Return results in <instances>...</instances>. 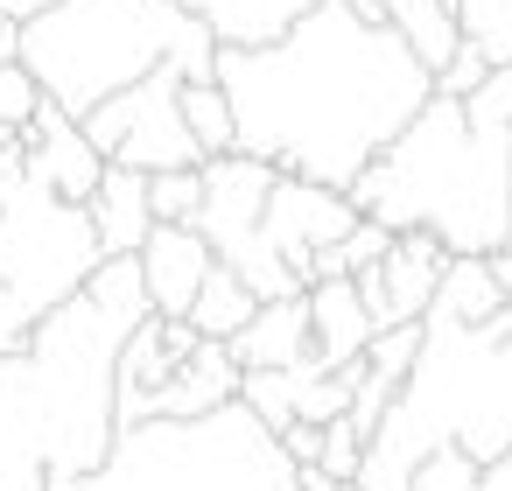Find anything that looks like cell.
<instances>
[{
	"label": "cell",
	"mask_w": 512,
	"mask_h": 491,
	"mask_svg": "<svg viewBox=\"0 0 512 491\" xmlns=\"http://www.w3.org/2000/svg\"><path fill=\"white\" fill-rule=\"evenodd\" d=\"M218 85L239 120V155L330 190H351L435 99L414 43L351 0H316L274 43H225Z\"/></svg>",
	"instance_id": "obj_1"
},
{
	"label": "cell",
	"mask_w": 512,
	"mask_h": 491,
	"mask_svg": "<svg viewBox=\"0 0 512 491\" xmlns=\"http://www.w3.org/2000/svg\"><path fill=\"white\" fill-rule=\"evenodd\" d=\"M155 316L141 260H99V274L57 302L22 351L0 358V491H78L120 442L113 365Z\"/></svg>",
	"instance_id": "obj_2"
},
{
	"label": "cell",
	"mask_w": 512,
	"mask_h": 491,
	"mask_svg": "<svg viewBox=\"0 0 512 491\" xmlns=\"http://www.w3.org/2000/svg\"><path fill=\"white\" fill-rule=\"evenodd\" d=\"M351 197L386 232L428 225L449 253H498L512 239V127L470 99L435 92L407 134L351 183Z\"/></svg>",
	"instance_id": "obj_3"
},
{
	"label": "cell",
	"mask_w": 512,
	"mask_h": 491,
	"mask_svg": "<svg viewBox=\"0 0 512 491\" xmlns=\"http://www.w3.org/2000/svg\"><path fill=\"white\" fill-rule=\"evenodd\" d=\"M428 323V344L386 407L379 435L365 442L358 491H414V463L435 442H463L477 463L512 449V309L463 330V323Z\"/></svg>",
	"instance_id": "obj_4"
},
{
	"label": "cell",
	"mask_w": 512,
	"mask_h": 491,
	"mask_svg": "<svg viewBox=\"0 0 512 491\" xmlns=\"http://www.w3.org/2000/svg\"><path fill=\"white\" fill-rule=\"evenodd\" d=\"M218 50L211 22L183 0H57L50 15L22 22V71L78 120L162 64H183L197 85L218 78Z\"/></svg>",
	"instance_id": "obj_5"
},
{
	"label": "cell",
	"mask_w": 512,
	"mask_h": 491,
	"mask_svg": "<svg viewBox=\"0 0 512 491\" xmlns=\"http://www.w3.org/2000/svg\"><path fill=\"white\" fill-rule=\"evenodd\" d=\"M78 491H302V463L246 400H232L197 421L155 414L141 428H120L106 470Z\"/></svg>",
	"instance_id": "obj_6"
},
{
	"label": "cell",
	"mask_w": 512,
	"mask_h": 491,
	"mask_svg": "<svg viewBox=\"0 0 512 491\" xmlns=\"http://www.w3.org/2000/svg\"><path fill=\"white\" fill-rule=\"evenodd\" d=\"M106 246L85 204H64L43 176H29L22 141L0 148V281H8L29 316H50L99 274Z\"/></svg>",
	"instance_id": "obj_7"
},
{
	"label": "cell",
	"mask_w": 512,
	"mask_h": 491,
	"mask_svg": "<svg viewBox=\"0 0 512 491\" xmlns=\"http://www.w3.org/2000/svg\"><path fill=\"white\" fill-rule=\"evenodd\" d=\"M274 176H281V169L260 162V155H239V148H232V155H211V162H204V211H197V232L211 239V253H218L225 267H239L260 302L309 295V288L288 274V260L274 253V239H267Z\"/></svg>",
	"instance_id": "obj_8"
},
{
	"label": "cell",
	"mask_w": 512,
	"mask_h": 491,
	"mask_svg": "<svg viewBox=\"0 0 512 491\" xmlns=\"http://www.w3.org/2000/svg\"><path fill=\"white\" fill-rule=\"evenodd\" d=\"M183 85H190V71H183V64H162V71H148L141 85L113 92L106 106H92V113H85L92 148H99L106 162H120V169H141V176H162V169H204L211 155H204L197 134H190Z\"/></svg>",
	"instance_id": "obj_9"
},
{
	"label": "cell",
	"mask_w": 512,
	"mask_h": 491,
	"mask_svg": "<svg viewBox=\"0 0 512 491\" xmlns=\"http://www.w3.org/2000/svg\"><path fill=\"white\" fill-rule=\"evenodd\" d=\"M358 218H365V211H358L351 190H330V183H309V176H274L267 239H274V253L288 260V274H295L302 288L316 281V253L337 246Z\"/></svg>",
	"instance_id": "obj_10"
},
{
	"label": "cell",
	"mask_w": 512,
	"mask_h": 491,
	"mask_svg": "<svg viewBox=\"0 0 512 491\" xmlns=\"http://www.w3.org/2000/svg\"><path fill=\"white\" fill-rule=\"evenodd\" d=\"M442 267H449L442 232L407 225V232H393V253H386L379 267L351 274V281H358V295H365L372 323H379V330H393V323H421V316H428V302H435V288H442Z\"/></svg>",
	"instance_id": "obj_11"
},
{
	"label": "cell",
	"mask_w": 512,
	"mask_h": 491,
	"mask_svg": "<svg viewBox=\"0 0 512 491\" xmlns=\"http://www.w3.org/2000/svg\"><path fill=\"white\" fill-rule=\"evenodd\" d=\"M22 155H29V176H43L64 204H92V190L106 183V155L92 148L85 120H78V113H64L50 92H43L36 120L22 127Z\"/></svg>",
	"instance_id": "obj_12"
},
{
	"label": "cell",
	"mask_w": 512,
	"mask_h": 491,
	"mask_svg": "<svg viewBox=\"0 0 512 491\" xmlns=\"http://www.w3.org/2000/svg\"><path fill=\"white\" fill-rule=\"evenodd\" d=\"M134 260H141V281H148L155 316H190L204 274L218 267V253H211V239H204L197 225H155Z\"/></svg>",
	"instance_id": "obj_13"
},
{
	"label": "cell",
	"mask_w": 512,
	"mask_h": 491,
	"mask_svg": "<svg viewBox=\"0 0 512 491\" xmlns=\"http://www.w3.org/2000/svg\"><path fill=\"white\" fill-rule=\"evenodd\" d=\"M183 351L169 344V316H148L127 344H120V365H113V414L120 428H141L162 414V386L176 379Z\"/></svg>",
	"instance_id": "obj_14"
},
{
	"label": "cell",
	"mask_w": 512,
	"mask_h": 491,
	"mask_svg": "<svg viewBox=\"0 0 512 491\" xmlns=\"http://www.w3.org/2000/svg\"><path fill=\"white\" fill-rule=\"evenodd\" d=\"M239 386H246V365L232 358V344H225V337H204V344L176 365V379L162 386V421L218 414V407H232V400H239Z\"/></svg>",
	"instance_id": "obj_15"
},
{
	"label": "cell",
	"mask_w": 512,
	"mask_h": 491,
	"mask_svg": "<svg viewBox=\"0 0 512 491\" xmlns=\"http://www.w3.org/2000/svg\"><path fill=\"white\" fill-rule=\"evenodd\" d=\"M316 351V330H309V295H281V302H260L253 323L232 337V358L246 372H288Z\"/></svg>",
	"instance_id": "obj_16"
},
{
	"label": "cell",
	"mask_w": 512,
	"mask_h": 491,
	"mask_svg": "<svg viewBox=\"0 0 512 491\" xmlns=\"http://www.w3.org/2000/svg\"><path fill=\"white\" fill-rule=\"evenodd\" d=\"M92 225H99V246H106V260H127V253H141L148 246V232H155V204H148V176L141 169H120V162H106V183L92 190Z\"/></svg>",
	"instance_id": "obj_17"
},
{
	"label": "cell",
	"mask_w": 512,
	"mask_h": 491,
	"mask_svg": "<svg viewBox=\"0 0 512 491\" xmlns=\"http://www.w3.org/2000/svg\"><path fill=\"white\" fill-rule=\"evenodd\" d=\"M309 330H316V365H351V358H365V344H372V309H365V295H358V281H316L309 288Z\"/></svg>",
	"instance_id": "obj_18"
},
{
	"label": "cell",
	"mask_w": 512,
	"mask_h": 491,
	"mask_svg": "<svg viewBox=\"0 0 512 491\" xmlns=\"http://www.w3.org/2000/svg\"><path fill=\"white\" fill-rule=\"evenodd\" d=\"M428 316H435V323H463V330H477V323L505 316V281H498L491 253H449V267H442V288H435Z\"/></svg>",
	"instance_id": "obj_19"
},
{
	"label": "cell",
	"mask_w": 512,
	"mask_h": 491,
	"mask_svg": "<svg viewBox=\"0 0 512 491\" xmlns=\"http://www.w3.org/2000/svg\"><path fill=\"white\" fill-rule=\"evenodd\" d=\"M197 22H211L218 43H274L281 29H295L316 0H183Z\"/></svg>",
	"instance_id": "obj_20"
},
{
	"label": "cell",
	"mask_w": 512,
	"mask_h": 491,
	"mask_svg": "<svg viewBox=\"0 0 512 491\" xmlns=\"http://www.w3.org/2000/svg\"><path fill=\"white\" fill-rule=\"evenodd\" d=\"M253 309H260V295H253V281H246L239 267H225V260H218V267L204 274V288H197V302H190V323H197L204 337H225V344H232V337H239V330L253 323Z\"/></svg>",
	"instance_id": "obj_21"
},
{
	"label": "cell",
	"mask_w": 512,
	"mask_h": 491,
	"mask_svg": "<svg viewBox=\"0 0 512 491\" xmlns=\"http://www.w3.org/2000/svg\"><path fill=\"white\" fill-rule=\"evenodd\" d=\"M183 113H190V134H197V148L204 155H232L239 148V120H232V99H225V85L218 78H190L183 85Z\"/></svg>",
	"instance_id": "obj_22"
},
{
	"label": "cell",
	"mask_w": 512,
	"mask_h": 491,
	"mask_svg": "<svg viewBox=\"0 0 512 491\" xmlns=\"http://www.w3.org/2000/svg\"><path fill=\"white\" fill-rule=\"evenodd\" d=\"M456 29L491 64H512V0H456Z\"/></svg>",
	"instance_id": "obj_23"
},
{
	"label": "cell",
	"mask_w": 512,
	"mask_h": 491,
	"mask_svg": "<svg viewBox=\"0 0 512 491\" xmlns=\"http://www.w3.org/2000/svg\"><path fill=\"white\" fill-rule=\"evenodd\" d=\"M148 204H155V225H197V211H204V169H162V176H148Z\"/></svg>",
	"instance_id": "obj_24"
},
{
	"label": "cell",
	"mask_w": 512,
	"mask_h": 491,
	"mask_svg": "<svg viewBox=\"0 0 512 491\" xmlns=\"http://www.w3.org/2000/svg\"><path fill=\"white\" fill-rule=\"evenodd\" d=\"M477 484H484V463L463 442H435L414 463V491H477Z\"/></svg>",
	"instance_id": "obj_25"
},
{
	"label": "cell",
	"mask_w": 512,
	"mask_h": 491,
	"mask_svg": "<svg viewBox=\"0 0 512 491\" xmlns=\"http://www.w3.org/2000/svg\"><path fill=\"white\" fill-rule=\"evenodd\" d=\"M421 344H428V323H393V330H372L365 365H372V372H386L393 386H407V372H414Z\"/></svg>",
	"instance_id": "obj_26"
},
{
	"label": "cell",
	"mask_w": 512,
	"mask_h": 491,
	"mask_svg": "<svg viewBox=\"0 0 512 491\" xmlns=\"http://www.w3.org/2000/svg\"><path fill=\"white\" fill-rule=\"evenodd\" d=\"M239 400H246V407L274 428V435H281V428L295 421V365H288V372H246Z\"/></svg>",
	"instance_id": "obj_27"
},
{
	"label": "cell",
	"mask_w": 512,
	"mask_h": 491,
	"mask_svg": "<svg viewBox=\"0 0 512 491\" xmlns=\"http://www.w3.org/2000/svg\"><path fill=\"white\" fill-rule=\"evenodd\" d=\"M36 106H43V85L22 64H8V71H0V148L22 141V127L36 120Z\"/></svg>",
	"instance_id": "obj_28"
},
{
	"label": "cell",
	"mask_w": 512,
	"mask_h": 491,
	"mask_svg": "<svg viewBox=\"0 0 512 491\" xmlns=\"http://www.w3.org/2000/svg\"><path fill=\"white\" fill-rule=\"evenodd\" d=\"M393 400H400V386H393L386 372H372V365H358V386H351V428H358V435L372 442Z\"/></svg>",
	"instance_id": "obj_29"
},
{
	"label": "cell",
	"mask_w": 512,
	"mask_h": 491,
	"mask_svg": "<svg viewBox=\"0 0 512 491\" xmlns=\"http://www.w3.org/2000/svg\"><path fill=\"white\" fill-rule=\"evenodd\" d=\"M491 71H498V64H491L477 43H463V50H456V57L435 71V92H449V99H477V92L491 85Z\"/></svg>",
	"instance_id": "obj_30"
},
{
	"label": "cell",
	"mask_w": 512,
	"mask_h": 491,
	"mask_svg": "<svg viewBox=\"0 0 512 491\" xmlns=\"http://www.w3.org/2000/svg\"><path fill=\"white\" fill-rule=\"evenodd\" d=\"M358 463H365V435L351 428V414H337V421L323 428V470H330L337 484H358Z\"/></svg>",
	"instance_id": "obj_31"
},
{
	"label": "cell",
	"mask_w": 512,
	"mask_h": 491,
	"mask_svg": "<svg viewBox=\"0 0 512 491\" xmlns=\"http://www.w3.org/2000/svg\"><path fill=\"white\" fill-rule=\"evenodd\" d=\"M36 323H43V316H29V302H22L8 281H0V358H8V351H22Z\"/></svg>",
	"instance_id": "obj_32"
},
{
	"label": "cell",
	"mask_w": 512,
	"mask_h": 491,
	"mask_svg": "<svg viewBox=\"0 0 512 491\" xmlns=\"http://www.w3.org/2000/svg\"><path fill=\"white\" fill-rule=\"evenodd\" d=\"M281 449H288L295 463H323V421H288V428H281Z\"/></svg>",
	"instance_id": "obj_33"
},
{
	"label": "cell",
	"mask_w": 512,
	"mask_h": 491,
	"mask_svg": "<svg viewBox=\"0 0 512 491\" xmlns=\"http://www.w3.org/2000/svg\"><path fill=\"white\" fill-rule=\"evenodd\" d=\"M470 106H477V113H498V120L512 127V64H498V71H491V85H484Z\"/></svg>",
	"instance_id": "obj_34"
},
{
	"label": "cell",
	"mask_w": 512,
	"mask_h": 491,
	"mask_svg": "<svg viewBox=\"0 0 512 491\" xmlns=\"http://www.w3.org/2000/svg\"><path fill=\"white\" fill-rule=\"evenodd\" d=\"M8 64H22V22L0 15V71H8Z\"/></svg>",
	"instance_id": "obj_35"
},
{
	"label": "cell",
	"mask_w": 512,
	"mask_h": 491,
	"mask_svg": "<svg viewBox=\"0 0 512 491\" xmlns=\"http://www.w3.org/2000/svg\"><path fill=\"white\" fill-rule=\"evenodd\" d=\"M477 491H512V449L484 463V484H477Z\"/></svg>",
	"instance_id": "obj_36"
},
{
	"label": "cell",
	"mask_w": 512,
	"mask_h": 491,
	"mask_svg": "<svg viewBox=\"0 0 512 491\" xmlns=\"http://www.w3.org/2000/svg\"><path fill=\"white\" fill-rule=\"evenodd\" d=\"M491 267H498V281H505V309H512V239L491 253Z\"/></svg>",
	"instance_id": "obj_37"
}]
</instances>
